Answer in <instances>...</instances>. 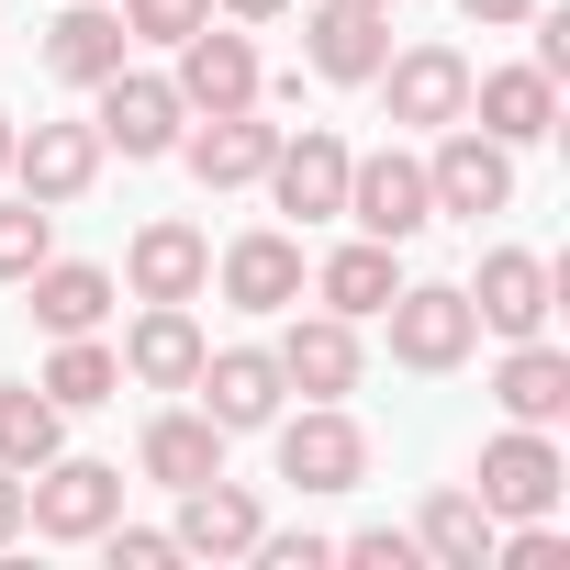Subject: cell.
Instances as JSON below:
<instances>
[{"instance_id":"44dd1931","label":"cell","mask_w":570,"mask_h":570,"mask_svg":"<svg viewBox=\"0 0 570 570\" xmlns=\"http://www.w3.org/2000/svg\"><path fill=\"white\" fill-rule=\"evenodd\" d=\"M190 370H202V325H190V303H146L135 336H124V381H146V392H190Z\"/></svg>"},{"instance_id":"484cf974","label":"cell","mask_w":570,"mask_h":570,"mask_svg":"<svg viewBox=\"0 0 570 570\" xmlns=\"http://www.w3.org/2000/svg\"><path fill=\"white\" fill-rule=\"evenodd\" d=\"M213 470H224V425H213V414H157V425H146V481L190 492V481H213Z\"/></svg>"},{"instance_id":"5b68a950","label":"cell","mask_w":570,"mask_h":570,"mask_svg":"<svg viewBox=\"0 0 570 570\" xmlns=\"http://www.w3.org/2000/svg\"><path fill=\"white\" fill-rule=\"evenodd\" d=\"M425 202H436V213H470V224L503 213V202H514V146H492L481 124H448V146L425 157Z\"/></svg>"},{"instance_id":"ffe728a7","label":"cell","mask_w":570,"mask_h":570,"mask_svg":"<svg viewBox=\"0 0 570 570\" xmlns=\"http://www.w3.org/2000/svg\"><path fill=\"white\" fill-rule=\"evenodd\" d=\"M268 146H279V124H257V101H246V112H202L190 179H202V190H246V179H268Z\"/></svg>"},{"instance_id":"603a6c76","label":"cell","mask_w":570,"mask_h":570,"mask_svg":"<svg viewBox=\"0 0 570 570\" xmlns=\"http://www.w3.org/2000/svg\"><path fill=\"white\" fill-rule=\"evenodd\" d=\"M381 57H392V12H347V0H325V12H314V68H325L336 90L381 79Z\"/></svg>"},{"instance_id":"ba28073f","label":"cell","mask_w":570,"mask_h":570,"mask_svg":"<svg viewBox=\"0 0 570 570\" xmlns=\"http://www.w3.org/2000/svg\"><path fill=\"white\" fill-rule=\"evenodd\" d=\"M268 202H279V213H303V224L347 213V135H325V124L279 135V146H268Z\"/></svg>"},{"instance_id":"4dcf8cb0","label":"cell","mask_w":570,"mask_h":570,"mask_svg":"<svg viewBox=\"0 0 570 570\" xmlns=\"http://www.w3.org/2000/svg\"><path fill=\"white\" fill-rule=\"evenodd\" d=\"M202 23H213V0H124V35H146V46H179Z\"/></svg>"},{"instance_id":"9c48e42d","label":"cell","mask_w":570,"mask_h":570,"mask_svg":"<svg viewBox=\"0 0 570 570\" xmlns=\"http://www.w3.org/2000/svg\"><path fill=\"white\" fill-rule=\"evenodd\" d=\"M381 90H392V124H425V135H448V124L470 112V57H459V46L381 57Z\"/></svg>"},{"instance_id":"8992f818","label":"cell","mask_w":570,"mask_h":570,"mask_svg":"<svg viewBox=\"0 0 570 570\" xmlns=\"http://www.w3.org/2000/svg\"><path fill=\"white\" fill-rule=\"evenodd\" d=\"M559 492H570V459L548 448V425H503L481 448V503L492 514H559Z\"/></svg>"},{"instance_id":"4316f807","label":"cell","mask_w":570,"mask_h":570,"mask_svg":"<svg viewBox=\"0 0 570 570\" xmlns=\"http://www.w3.org/2000/svg\"><path fill=\"white\" fill-rule=\"evenodd\" d=\"M492 525H503V514H492L481 492H436L425 525H414V548H425L436 570H481V559H492Z\"/></svg>"},{"instance_id":"4fadbf2b","label":"cell","mask_w":570,"mask_h":570,"mask_svg":"<svg viewBox=\"0 0 570 570\" xmlns=\"http://www.w3.org/2000/svg\"><path fill=\"white\" fill-rule=\"evenodd\" d=\"M268 358H279V381H292L303 403H347V392H358V325H347V314H303Z\"/></svg>"},{"instance_id":"3957f363","label":"cell","mask_w":570,"mask_h":570,"mask_svg":"<svg viewBox=\"0 0 570 570\" xmlns=\"http://www.w3.org/2000/svg\"><path fill=\"white\" fill-rule=\"evenodd\" d=\"M268 425H279V481H292V492H358V481H370V436H358L336 403L268 414Z\"/></svg>"},{"instance_id":"d6986e66","label":"cell","mask_w":570,"mask_h":570,"mask_svg":"<svg viewBox=\"0 0 570 570\" xmlns=\"http://www.w3.org/2000/svg\"><path fill=\"white\" fill-rule=\"evenodd\" d=\"M124 46H135V35H124V12H101V0H68V12L46 23V68H57L68 90H101V79L124 68Z\"/></svg>"},{"instance_id":"d6a6232c","label":"cell","mask_w":570,"mask_h":570,"mask_svg":"<svg viewBox=\"0 0 570 570\" xmlns=\"http://www.w3.org/2000/svg\"><path fill=\"white\" fill-rule=\"evenodd\" d=\"M336 559H358V570H425V548H414V537H392V525H358Z\"/></svg>"},{"instance_id":"8fae6325","label":"cell","mask_w":570,"mask_h":570,"mask_svg":"<svg viewBox=\"0 0 570 570\" xmlns=\"http://www.w3.org/2000/svg\"><path fill=\"white\" fill-rule=\"evenodd\" d=\"M168 537H179V559H246V548L268 537V514H257V492H246V481H224V470H213V481H190V492H179V525H168Z\"/></svg>"},{"instance_id":"8d00e7d4","label":"cell","mask_w":570,"mask_h":570,"mask_svg":"<svg viewBox=\"0 0 570 570\" xmlns=\"http://www.w3.org/2000/svg\"><path fill=\"white\" fill-rule=\"evenodd\" d=\"M213 12H235V23H268V12H292V0H213Z\"/></svg>"},{"instance_id":"f1b7e54d","label":"cell","mask_w":570,"mask_h":570,"mask_svg":"<svg viewBox=\"0 0 570 570\" xmlns=\"http://www.w3.org/2000/svg\"><path fill=\"white\" fill-rule=\"evenodd\" d=\"M46 392H57L68 414H90V403H112V392H124V358H112L101 336H57V358H46Z\"/></svg>"},{"instance_id":"7402d4cb","label":"cell","mask_w":570,"mask_h":570,"mask_svg":"<svg viewBox=\"0 0 570 570\" xmlns=\"http://www.w3.org/2000/svg\"><path fill=\"white\" fill-rule=\"evenodd\" d=\"M492 403H503L514 425H559V414H570V358H559L548 336H514V358L492 370Z\"/></svg>"},{"instance_id":"836d02e7","label":"cell","mask_w":570,"mask_h":570,"mask_svg":"<svg viewBox=\"0 0 570 570\" xmlns=\"http://www.w3.org/2000/svg\"><path fill=\"white\" fill-rule=\"evenodd\" d=\"M246 559H268V570H325V559H336V537H257Z\"/></svg>"},{"instance_id":"9a60e30c","label":"cell","mask_w":570,"mask_h":570,"mask_svg":"<svg viewBox=\"0 0 570 570\" xmlns=\"http://www.w3.org/2000/svg\"><path fill=\"white\" fill-rule=\"evenodd\" d=\"M548 292H559V268H548V257L492 246V257H481V279H470V314H481L492 336H537V325H548Z\"/></svg>"},{"instance_id":"83f0119b","label":"cell","mask_w":570,"mask_h":570,"mask_svg":"<svg viewBox=\"0 0 570 570\" xmlns=\"http://www.w3.org/2000/svg\"><path fill=\"white\" fill-rule=\"evenodd\" d=\"M57 448H68V403H57L46 381L0 392V470H46Z\"/></svg>"},{"instance_id":"d4e9b609","label":"cell","mask_w":570,"mask_h":570,"mask_svg":"<svg viewBox=\"0 0 570 570\" xmlns=\"http://www.w3.org/2000/svg\"><path fill=\"white\" fill-rule=\"evenodd\" d=\"M112 314V268H90V257H46L35 268V325L46 336H90Z\"/></svg>"},{"instance_id":"7a4b0ae2","label":"cell","mask_w":570,"mask_h":570,"mask_svg":"<svg viewBox=\"0 0 570 570\" xmlns=\"http://www.w3.org/2000/svg\"><path fill=\"white\" fill-rule=\"evenodd\" d=\"M381 314H392V358H403V370H459V358L481 347V314H470L459 279H403Z\"/></svg>"},{"instance_id":"7c38bea8","label":"cell","mask_w":570,"mask_h":570,"mask_svg":"<svg viewBox=\"0 0 570 570\" xmlns=\"http://www.w3.org/2000/svg\"><path fill=\"white\" fill-rule=\"evenodd\" d=\"M303 279H314V268H303V235H279V224L224 246V303H235V314H292Z\"/></svg>"},{"instance_id":"f35d334b","label":"cell","mask_w":570,"mask_h":570,"mask_svg":"<svg viewBox=\"0 0 570 570\" xmlns=\"http://www.w3.org/2000/svg\"><path fill=\"white\" fill-rule=\"evenodd\" d=\"M347 12H392V0H347Z\"/></svg>"},{"instance_id":"ac0fdd59","label":"cell","mask_w":570,"mask_h":570,"mask_svg":"<svg viewBox=\"0 0 570 570\" xmlns=\"http://www.w3.org/2000/svg\"><path fill=\"white\" fill-rule=\"evenodd\" d=\"M459 124H481L492 146H537L559 124V79L548 68H492V79H470V112Z\"/></svg>"},{"instance_id":"d590c367","label":"cell","mask_w":570,"mask_h":570,"mask_svg":"<svg viewBox=\"0 0 570 570\" xmlns=\"http://www.w3.org/2000/svg\"><path fill=\"white\" fill-rule=\"evenodd\" d=\"M459 12H470V23H525L537 0H459Z\"/></svg>"},{"instance_id":"277c9868","label":"cell","mask_w":570,"mask_h":570,"mask_svg":"<svg viewBox=\"0 0 570 570\" xmlns=\"http://www.w3.org/2000/svg\"><path fill=\"white\" fill-rule=\"evenodd\" d=\"M347 224H358V235H381V246L425 235V224H436V202H425V157H403V146L347 157Z\"/></svg>"},{"instance_id":"e0dca14e","label":"cell","mask_w":570,"mask_h":570,"mask_svg":"<svg viewBox=\"0 0 570 570\" xmlns=\"http://www.w3.org/2000/svg\"><path fill=\"white\" fill-rule=\"evenodd\" d=\"M168 90H179L190 112H246V101H257V46L202 23V35H179V79H168Z\"/></svg>"},{"instance_id":"f546056e","label":"cell","mask_w":570,"mask_h":570,"mask_svg":"<svg viewBox=\"0 0 570 570\" xmlns=\"http://www.w3.org/2000/svg\"><path fill=\"white\" fill-rule=\"evenodd\" d=\"M46 257H57V213H46V202L23 190L12 213H0V279H35Z\"/></svg>"},{"instance_id":"30bf717a","label":"cell","mask_w":570,"mask_h":570,"mask_svg":"<svg viewBox=\"0 0 570 570\" xmlns=\"http://www.w3.org/2000/svg\"><path fill=\"white\" fill-rule=\"evenodd\" d=\"M179 124H190V101H179L168 79H146V68H112V79H101V146H124V157H168Z\"/></svg>"},{"instance_id":"1f68e13d","label":"cell","mask_w":570,"mask_h":570,"mask_svg":"<svg viewBox=\"0 0 570 570\" xmlns=\"http://www.w3.org/2000/svg\"><path fill=\"white\" fill-rule=\"evenodd\" d=\"M101 548H112V570H168V559H179V537H157V525H124V514L101 525Z\"/></svg>"},{"instance_id":"52a82bcc","label":"cell","mask_w":570,"mask_h":570,"mask_svg":"<svg viewBox=\"0 0 570 570\" xmlns=\"http://www.w3.org/2000/svg\"><path fill=\"white\" fill-rule=\"evenodd\" d=\"M190 392H202V414H213L224 436H257V425H268L279 403H292V381H279V358H268V347H224V358L202 347Z\"/></svg>"},{"instance_id":"6da1fadb","label":"cell","mask_w":570,"mask_h":570,"mask_svg":"<svg viewBox=\"0 0 570 570\" xmlns=\"http://www.w3.org/2000/svg\"><path fill=\"white\" fill-rule=\"evenodd\" d=\"M112 514H124V470H112V459H68V448H57L46 470H23V525H35V537H68V548H79V537H101Z\"/></svg>"},{"instance_id":"5bb4252c","label":"cell","mask_w":570,"mask_h":570,"mask_svg":"<svg viewBox=\"0 0 570 570\" xmlns=\"http://www.w3.org/2000/svg\"><path fill=\"white\" fill-rule=\"evenodd\" d=\"M12 179L57 213V202H79L90 179H101V124H35V135H12Z\"/></svg>"},{"instance_id":"74e56055","label":"cell","mask_w":570,"mask_h":570,"mask_svg":"<svg viewBox=\"0 0 570 570\" xmlns=\"http://www.w3.org/2000/svg\"><path fill=\"white\" fill-rule=\"evenodd\" d=\"M12 135H23V124H12V112H0V179H12Z\"/></svg>"},{"instance_id":"2e32d148","label":"cell","mask_w":570,"mask_h":570,"mask_svg":"<svg viewBox=\"0 0 570 570\" xmlns=\"http://www.w3.org/2000/svg\"><path fill=\"white\" fill-rule=\"evenodd\" d=\"M124 279H135V303H202L213 235H202V224H146V235L124 246Z\"/></svg>"},{"instance_id":"cb8c5ba5","label":"cell","mask_w":570,"mask_h":570,"mask_svg":"<svg viewBox=\"0 0 570 570\" xmlns=\"http://www.w3.org/2000/svg\"><path fill=\"white\" fill-rule=\"evenodd\" d=\"M392 292H403V268H392V246H381V235H358V246H336V257L314 268V303H325V314H347V325H358V314H381Z\"/></svg>"},{"instance_id":"e575fe53","label":"cell","mask_w":570,"mask_h":570,"mask_svg":"<svg viewBox=\"0 0 570 570\" xmlns=\"http://www.w3.org/2000/svg\"><path fill=\"white\" fill-rule=\"evenodd\" d=\"M23 537V470H0V548Z\"/></svg>"}]
</instances>
